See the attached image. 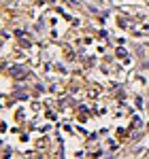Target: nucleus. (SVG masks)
Instances as JSON below:
<instances>
[{"mask_svg": "<svg viewBox=\"0 0 149 159\" xmlns=\"http://www.w3.org/2000/svg\"><path fill=\"white\" fill-rule=\"evenodd\" d=\"M24 70H19V68H17V70H15V68H13V76H24Z\"/></svg>", "mask_w": 149, "mask_h": 159, "instance_id": "nucleus-1", "label": "nucleus"}]
</instances>
